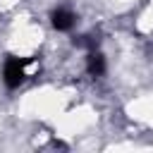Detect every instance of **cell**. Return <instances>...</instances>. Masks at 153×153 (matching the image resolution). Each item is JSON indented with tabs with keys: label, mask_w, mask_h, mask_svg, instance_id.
Here are the masks:
<instances>
[{
	"label": "cell",
	"mask_w": 153,
	"mask_h": 153,
	"mask_svg": "<svg viewBox=\"0 0 153 153\" xmlns=\"http://www.w3.org/2000/svg\"><path fill=\"white\" fill-rule=\"evenodd\" d=\"M33 57H14V55H7L5 57V65H2V81L10 91L19 88L24 81H26V72L24 67L31 62Z\"/></svg>",
	"instance_id": "cell-1"
},
{
	"label": "cell",
	"mask_w": 153,
	"mask_h": 153,
	"mask_svg": "<svg viewBox=\"0 0 153 153\" xmlns=\"http://www.w3.org/2000/svg\"><path fill=\"white\" fill-rule=\"evenodd\" d=\"M50 24H53L55 31H72L74 24H76V17H74V12L67 10V7H55V10L50 12Z\"/></svg>",
	"instance_id": "cell-2"
},
{
	"label": "cell",
	"mask_w": 153,
	"mask_h": 153,
	"mask_svg": "<svg viewBox=\"0 0 153 153\" xmlns=\"http://www.w3.org/2000/svg\"><path fill=\"white\" fill-rule=\"evenodd\" d=\"M72 43L76 48H86V50H96L98 48V38H93V36H74Z\"/></svg>",
	"instance_id": "cell-4"
},
{
	"label": "cell",
	"mask_w": 153,
	"mask_h": 153,
	"mask_svg": "<svg viewBox=\"0 0 153 153\" xmlns=\"http://www.w3.org/2000/svg\"><path fill=\"white\" fill-rule=\"evenodd\" d=\"M105 69H108V65H105L103 53H98V48L96 50H88V55H86V72L91 76H103Z\"/></svg>",
	"instance_id": "cell-3"
}]
</instances>
